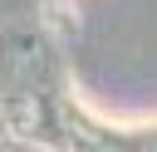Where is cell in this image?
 Returning <instances> with one entry per match:
<instances>
[{"label": "cell", "mask_w": 157, "mask_h": 152, "mask_svg": "<svg viewBox=\"0 0 157 152\" xmlns=\"http://www.w3.org/2000/svg\"><path fill=\"white\" fill-rule=\"evenodd\" d=\"M10 127H15V132H25V137H29V132H39V127H44V103H39L34 93H20V98L10 103Z\"/></svg>", "instance_id": "cell-1"}]
</instances>
